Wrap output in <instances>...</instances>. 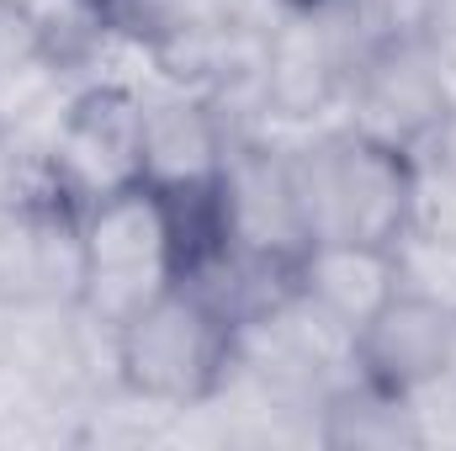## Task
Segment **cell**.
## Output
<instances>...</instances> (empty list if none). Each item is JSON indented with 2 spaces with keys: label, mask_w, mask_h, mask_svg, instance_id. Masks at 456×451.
<instances>
[{
  "label": "cell",
  "mask_w": 456,
  "mask_h": 451,
  "mask_svg": "<svg viewBox=\"0 0 456 451\" xmlns=\"http://www.w3.org/2000/svg\"><path fill=\"white\" fill-rule=\"evenodd\" d=\"M308 239L335 244H393L409 228V176L403 149L371 144L345 122L314 127L287 144Z\"/></svg>",
  "instance_id": "cell-1"
},
{
  "label": "cell",
  "mask_w": 456,
  "mask_h": 451,
  "mask_svg": "<svg viewBox=\"0 0 456 451\" xmlns=\"http://www.w3.org/2000/svg\"><path fill=\"white\" fill-rule=\"evenodd\" d=\"M80 244H86L80 303L107 324H127L138 308H149L159 292L181 282L170 202L154 186H127L80 208Z\"/></svg>",
  "instance_id": "cell-2"
},
{
  "label": "cell",
  "mask_w": 456,
  "mask_h": 451,
  "mask_svg": "<svg viewBox=\"0 0 456 451\" xmlns=\"http://www.w3.org/2000/svg\"><path fill=\"white\" fill-rule=\"evenodd\" d=\"M233 361V330L181 282L117 324V377L170 409H197Z\"/></svg>",
  "instance_id": "cell-3"
},
{
  "label": "cell",
  "mask_w": 456,
  "mask_h": 451,
  "mask_svg": "<svg viewBox=\"0 0 456 451\" xmlns=\"http://www.w3.org/2000/svg\"><path fill=\"white\" fill-rule=\"evenodd\" d=\"M233 361L308 409H324L330 393L361 377L355 330L297 287L233 330Z\"/></svg>",
  "instance_id": "cell-4"
},
{
  "label": "cell",
  "mask_w": 456,
  "mask_h": 451,
  "mask_svg": "<svg viewBox=\"0 0 456 451\" xmlns=\"http://www.w3.org/2000/svg\"><path fill=\"white\" fill-rule=\"evenodd\" d=\"M452 107H456V86L441 70V59L430 53V43L403 37V43L371 48L355 64V75L345 80L340 122L350 133L371 138V144L414 154Z\"/></svg>",
  "instance_id": "cell-5"
},
{
  "label": "cell",
  "mask_w": 456,
  "mask_h": 451,
  "mask_svg": "<svg viewBox=\"0 0 456 451\" xmlns=\"http://www.w3.org/2000/svg\"><path fill=\"white\" fill-rule=\"evenodd\" d=\"M48 160L64 202L91 208L112 192L143 186V133H138V86L86 80L64 122L48 138Z\"/></svg>",
  "instance_id": "cell-6"
},
{
  "label": "cell",
  "mask_w": 456,
  "mask_h": 451,
  "mask_svg": "<svg viewBox=\"0 0 456 451\" xmlns=\"http://www.w3.org/2000/svg\"><path fill=\"white\" fill-rule=\"evenodd\" d=\"M213 186H218L224 234L233 250L287 260V266L303 260V250L314 239H308V224H303L287 144H276V138H233Z\"/></svg>",
  "instance_id": "cell-7"
},
{
  "label": "cell",
  "mask_w": 456,
  "mask_h": 451,
  "mask_svg": "<svg viewBox=\"0 0 456 451\" xmlns=\"http://www.w3.org/2000/svg\"><path fill=\"white\" fill-rule=\"evenodd\" d=\"M138 133H143V186L154 192H186L218 181L239 138L208 96L181 91L159 75L138 86Z\"/></svg>",
  "instance_id": "cell-8"
},
{
  "label": "cell",
  "mask_w": 456,
  "mask_h": 451,
  "mask_svg": "<svg viewBox=\"0 0 456 451\" xmlns=\"http://www.w3.org/2000/svg\"><path fill=\"white\" fill-rule=\"evenodd\" d=\"M86 287V244L75 202L0 208V298L75 303Z\"/></svg>",
  "instance_id": "cell-9"
},
{
  "label": "cell",
  "mask_w": 456,
  "mask_h": 451,
  "mask_svg": "<svg viewBox=\"0 0 456 451\" xmlns=\"http://www.w3.org/2000/svg\"><path fill=\"white\" fill-rule=\"evenodd\" d=\"M452 340H456V314L425 303V298H409V292H393L355 335L361 350V377L403 393L414 382H425L430 372H441L452 361Z\"/></svg>",
  "instance_id": "cell-10"
},
{
  "label": "cell",
  "mask_w": 456,
  "mask_h": 451,
  "mask_svg": "<svg viewBox=\"0 0 456 451\" xmlns=\"http://www.w3.org/2000/svg\"><path fill=\"white\" fill-rule=\"evenodd\" d=\"M297 292H308L319 308H330L335 319H345L361 335V324L398 292L393 250L387 244H335V239H319L297 260Z\"/></svg>",
  "instance_id": "cell-11"
},
{
  "label": "cell",
  "mask_w": 456,
  "mask_h": 451,
  "mask_svg": "<svg viewBox=\"0 0 456 451\" xmlns=\"http://www.w3.org/2000/svg\"><path fill=\"white\" fill-rule=\"evenodd\" d=\"M319 447H340V451H419V430L414 414L403 404V393L355 377L340 393L324 398L319 409Z\"/></svg>",
  "instance_id": "cell-12"
},
{
  "label": "cell",
  "mask_w": 456,
  "mask_h": 451,
  "mask_svg": "<svg viewBox=\"0 0 456 451\" xmlns=\"http://www.w3.org/2000/svg\"><path fill=\"white\" fill-rule=\"evenodd\" d=\"M387 250H393L398 292L425 298V303H436V308L456 314V239H436V234H414V228H403Z\"/></svg>",
  "instance_id": "cell-13"
},
{
  "label": "cell",
  "mask_w": 456,
  "mask_h": 451,
  "mask_svg": "<svg viewBox=\"0 0 456 451\" xmlns=\"http://www.w3.org/2000/svg\"><path fill=\"white\" fill-rule=\"evenodd\" d=\"M287 0H127L122 27L143 43L186 32V27H208V21H233V16H255V11H276Z\"/></svg>",
  "instance_id": "cell-14"
},
{
  "label": "cell",
  "mask_w": 456,
  "mask_h": 451,
  "mask_svg": "<svg viewBox=\"0 0 456 451\" xmlns=\"http://www.w3.org/2000/svg\"><path fill=\"white\" fill-rule=\"evenodd\" d=\"M32 202H64L48 144L0 127V208H32Z\"/></svg>",
  "instance_id": "cell-15"
},
{
  "label": "cell",
  "mask_w": 456,
  "mask_h": 451,
  "mask_svg": "<svg viewBox=\"0 0 456 451\" xmlns=\"http://www.w3.org/2000/svg\"><path fill=\"white\" fill-rule=\"evenodd\" d=\"M409 228L414 234H436V239H456V176L414 160L409 176Z\"/></svg>",
  "instance_id": "cell-16"
},
{
  "label": "cell",
  "mask_w": 456,
  "mask_h": 451,
  "mask_svg": "<svg viewBox=\"0 0 456 451\" xmlns=\"http://www.w3.org/2000/svg\"><path fill=\"white\" fill-rule=\"evenodd\" d=\"M403 404L414 414L419 447H456V366H441L425 382L403 388Z\"/></svg>",
  "instance_id": "cell-17"
},
{
  "label": "cell",
  "mask_w": 456,
  "mask_h": 451,
  "mask_svg": "<svg viewBox=\"0 0 456 451\" xmlns=\"http://www.w3.org/2000/svg\"><path fill=\"white\" fill-rule=\"evenodd\" d=\"M345 5L355 11V21H361V32L371 37V48H382V43L419 37L436 0H345Z\"/></svg>",
  "instance_id": "cell-18"
},
{
  "label": "cell",
  "mask_w": 456,
  "mask_h": 451,
  "mask_svg": "<svg viewBox=\"0 0 456 451\" xmlns=\"http://www.w3.org/2000/svg\"><path fill=\"white\" fill-rule=\"evenodd\" d=\"M48 43L37 32V16L27 0H0V75L21 70L27 59H37Z\"/></svg>",
  "instance_id": "cell-19"
},
{
  "label": "cell",
  "mask_w": 456,
  "mask_h": 451,
  "mask_svg": "<svg viewBox=\"0 0 456 451\" xmlns=\"http://www.w3.org/2000/svg\"><path fill=\"white\" fill-rule=\"evenodd\" d=\"M419 37L430 43V53L441 59V70L452 75V86H456V0H436L430 5V21H425Z\"/></svg>",
  "instance_id": "cell-20"
},
{
  "label": "cell",
  "mask_w": 456,
  "mask_h": 451,
  "mask_svg": "<svg viewBox=\"0 0 456 451\" xmlns=\"http://www.w3.org/2000/svg\"><path fill=\"white\" fill-rule=\"evenodd\" d=\"M409 160H430V165H441V170H452L456 176V107L436 122V133H430Z\"/></svg>",
  "instance_id": "cell-21"
},
{
  "label": "cell",
  "mask_w": 456,
  "mask_h": 451,
  "mask_svg": "<svg viewBox=\"0 0 456 451\" xmlns=\"http://www.w3.org/2000/svg\"><path fill=\"white\" fill-rule=\"evenodd\" d=\"M5 319H11V303L0 298V361H5Z\"/></svg>",
  "instance_id": "cell-22"
},
{
  "label": "cell",
  "mask_w": 456,
  "mask_h": 451,
  "mask_svg": "<svg viewBox=\"0 0 456 451\" xmlns=\"http://www.w3.org/2000/svg\"><path fill=\"white\" fill-rule=\"evenodd\" d=\"M102 5H107V11H112L117 21H122V11H127V0H102Z\"/></svg>",
  "instance_id": "cell-23"
},
{
  "label": "cell",
  "mask_w": 456,
  "mask_h": 451,
  "mask_svg": "<svg viewBox=\"0 0 456 451\" xmlns=\"http://www.w3.org/2000/svg\"><path fill=\"white\" fill-rule=\"evenodd\" d=\"M287 5H297V0H287Z\"/></svg>",
  "instance_id": "cell-24"
}]
</instances>
